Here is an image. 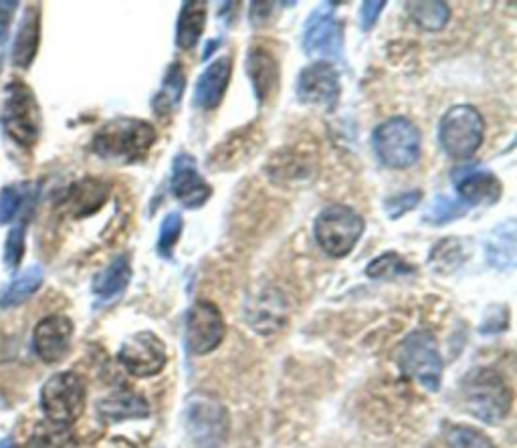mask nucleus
<instances>
[{
    "label": "nucleus",
    "instance_id": "1",
    "mask_svg": "<svg viewBox=\"0 0 517 448\" xmlns=\"http://www.w3.org/2000/svg\"><path fill=\"white\" fill-rule=\"evenodd\" d=\"M156 140L158 132L150 122L138 118H116L97 130L91 150L101 160L136 164L148 156Z\"/></svg>",
    "mask_w": 517,
    "mask_h": 448
},
{
    "label": "nucleus",
    "instance_id": "2",
    "mask_svg": "<svg viewBox=\"0 0 517 448\" xmlns=\"http://www.w3.org/2000/svg\"><path fill=\"white\" fill-rule=\"evenodd\" d=\"M467 410L485 424H499L507 418L513 392L505 378L493 368H477L463 382Z\"/></svg>",
    "mask_w": 517,
    "mask_h": 448
},
{
    "label": "nucleus",
    "instance_id": "3",
    "mask_svg": "<svg viewBox=\"0 0 517 448\" xmlns=\"http://www.w3.org/2000/svg\"><path fill=\"white\" fill-rule=\"evenodd\" d=\"M366 222L358 210L346 204H330L316 216L314 237L332 259L348 257L360 243Z\"/></svg>",
    "mask_w": 517,
    "mask_h": 448
},
{
    "label": "nucleus",
    "instance_id": "4",
    "mask_svg": "<svg viewBox=\"0 0 517 448\" xmlns=\"http://www.w3.org/2000/svg\"><path fill=\"white\" fill-rule=\"evenodd\" d=\"M372 148L382 166L406 170L421 160L423 136L408 118L394 116L372 132Z\"/></svg>",
    "mask_w": 517,
    "mask_h": 448
},
{
    "label": "nucleus",
    "instance_id": "5",
    "mask_svg": "<svg viewBox=\"0 0 517 448\" xmlns=\"http://www.w3.org/2000/svg\"><path fill=\"white\" fill-rule=\"evenodd\" d=\"M485 138V122L479 109L467 103L453 105L439 122V144L453 160H469Z\"/></svg>",
    "mask_w": 517,
    "mask_h": 448
},
{
    "label": "nucleus",
    "instance_id": "6",
    "mask_svg": "<svg viewBox=\"0 0 517 448\" xmlns=\"http://www.w3.org/2000/svg\"><path fill=\"white\" fill-rule=\"evenodd\" d=\"M3 128L21 148H35L41 138V107L33 89L25 81L7 85L3 105Z\"/></svg>",
    "mask_w": 517,
    "mask_h": 448
},
{
    "label": "nucleus",
    "instance_id": "7",
    "mask_svg": "<svg viewBox=\"0 0 517 448\" xmlns=\"http://www.w3.org/2000/svg\"><path fill=\"white\" fill-rule=\"evenodd\" d=\"M398 364L402 372L429 392H439L443 382V358L435 335L429 331H412L400 346Z\"/></svg>",
    "mask_w": 517,
    "mask_h": 448
},
{
    "label": "nucleus",
    "instance_id": "8",
    "mask_svg": "<svg viewBox=\"0 0 517 448\" xmlns=\"http://www.w3.org/2000/svg\"><path fill=\"white\" fill-rule=\"evenodd\" d=\"M184 426L196 448H219L229 434V412L217 398L198 392L186 404Z\"/></svg>",
    "mask_w": 517,
    "mask_h": 448
},
{
    "label": "nucleus",
    "instance_id": "9",
    "mask_svg": "<svg viewBox=\"0 0 517 448\" xmlns=\"http://www.w3.org/2000/svg\"><path fill=\"white\" fill-rule=\"evenodd\" d=\"M41 408L49 422L59 426L73 424L85 408V382L75 372L51 376L41 390Z\"/></svg>",
    "mask_w": 517,
    "mask_h": 448
},
{
    "label": "nucleus",
    "instance_id": "10",
    "mask_svg": "<svg viewBox=\"0 0 517 448\" xmlns=\"http://www.w3.org/2000/svg\"><path fill=\"white\" fill-rule=\"evenodd\" d=\"M225 333V317L213 301L198 299L192 303L184 325L186 348L192 356H206L215 352L223 344Z\"/></svg>",
    "mask_w": 517,
    "mask_h": 448
},
{
    "label": "nucleus",
    "instance_id": "11",
    "mask_svg": "<svg viewBox=\"0 0 517 448\" xmlns=\"http://www.w3.org/2000/svg\"><path fill=\"white\" fill-rule=\"evenodd\" d=\"M332 7L334 3L314 11L303 29V53L324 63L338 61L344 51L342 23L336 19L334 11H330Z\"/></svg>",
    "mask_w": 517,
    "mask_h": 448
},
{
    "label": "nucleus",
    "instance_id": "12",
    "mask_svg": "<svg viewBox=\"0 0 517 448\" xmlns=\"http://www.w3.org/2000/svg\"><path fill=\"white\" fill-rule=\"evenodd\" d=\"M295 93L303 105L324 107L332 111L336 109L342 95L340 71L332 63L314 61L299 71Z\"/></svg>",
    "mask_w": 517,
    "mask_h": 448
},
{
    "label": "nucleus",
    "instance_id": "13",
    "mask_svg": "<svg viewBox=\"0 0 517 448\" xmlns=\"http://www.w3.org/2000/svg\"><path fill=\"white\" fill-rule=\"evenodd\" d=\"M118 358L132 376L152 378L166 366V346L154 331H138L124 342Z\"/></svg>",
    "mask_w": 517,
    "mask_h": 448
},
{
    "label": "nucleus",
    "instance_id": "14",
    "mask_svg": "<svg viewBox=\"0 0 517 448\" xmlns=\"http://www.w3.org/2000/svg\"><path fill=\"white\" fill-rule=\"evenodd\" d=\"M170 190H172V196L184 208H190V210L202 208L213 196L211 184L200 176L196 160L186 152H180L172 162Z\"/></svg>",
    "mask_w": 517,
    "mask_h": 448
},
{
    "label": "nucleus",
    "instance_id": "15",
    "mask_svg": "<svg viewBox=\"0 0 517 448\" xmlns=\"http://www.w3.org/2000/svg\"><path fill=\"white\" fill-rule=\"evenodd\" d=\"M75 325L65 315H49L37 323L33 333V346L45 364H59L71 352Z\"/></svg>",
    "mask_w": 517,
    "mask_h": 448
},
{
    "label": "nucleus",
    "instance_id": "16",
    "mask_svg": "<svg viewBox=\"0 0 517 448\" xmlns=\"http://www.w3.org/2000/svg\"><path fill=\"white\" fill-rule=\"evenodd\" d=\"M455 186H457V194L459 200L463 204L471 206H479V204H495L501 194H503V184L501 180L489 172V170H481V168H457L451 174Z\"/></svg>",
    "mask_w": 517,
    "mask_h": 448
},
{
    "label": "nucleus",
    "instance_id": "17",
    "mask_svg": "<svg viewBox=\"0 0 517 448\" xmlns=\"http://www.w3.org/2000/svg\"><path fill=\"white\" fill-rule=\"evenodd\" d=\"M233 75V59L231 57H219L215 59L209 67H206L196 85H194V95L192 103L200 111H215L229 89Z\"/></svg>",
    "mask_w": 517,
    "mask_h": 448
},
{
    "label": "nucleus",
    "instance_id": "18",
    "mask_svg": "<svg viewBox=\"0 0 517 448\" xmlns=\"http://www.w3.org/2000/svg\"><path fill=\"white\" fill-rule=\"evenodd\" d=\"M279 61L265 45H253L247 53V75L259 103L269 101L279 89Z\"/></svg>",
    "mask_w": 517,
    "mask_h": 448
},
{
    "label": "nucleus",
    "instance_id": "19",
    "mask_svg": "<svg viewBox=\"0 0 517 448\" xmlns=\"http://www.w3.org/2000/svg\"><path fill=\"white\" fill-rule=\"evenodd\" d=\"M289 315L287 303L277 291H263L255 301H249L247 307V321L251 327L263 335L275 333L279 327L285 325Z\"/></svg>",
    "mask_w": 517,
    "mask_h": 448
},
{
    "label": "nucleus",
    "instance_id": "20",
    "mask_svg": "<svg viewBox=\"0 0 517 448\" xmlns=\"http://www.w3.org/2000/svg\"><path fill=\"white\" fill-rule=\"evenodd\" d=\"M132 281V263L128 255H118L106 269L93 277L91 291L101 303H112L118 299Z\"/></svg>",
    "mask_w": 517,
    "mask_h": 448
},
{
    "label": "nucleus",
    "instance_id": "21",
    "mask_svg": "<svg viewBox=\"0 0 517 448\" xmlns=\"http://www.w3.org/2000/svg\"><path fill=\"white\" fill-rule=\"evenodd\" d=\"M106 200H108V186L101 180L85 178L69 188L63 204L73 218H85L97 212Z\"/></svg>",
    "mask_w": 517,
    "mask_h": 448
},
{
    "label": "nucleus",
    "instance_id": "22",
    "mask_svg": "<svg viewBox=\"0 0 517 448\" xmlns=\"http://www.w3.org/2000/svg\"><path fill=\"white\" fill-rule=\"evenodd\" d=\"M39 45H41V11L39 7H29L15 39L13 63L19 69H29L39 53Z\"/></svg>",
    "mask_w": 517,
    "mask_h": 448
},
{
    "label": "nucleus",
    "instance_id": "23",
    "mask_svg": "<svg viewBox=\"0 0 517 448\" xmlns=\"http://www.w3.org/2000/svg\"><path fill=\"white\" fill-rule=\"evenodd\" d=\"M206 3H200V0H188V3L182 5L180 9V17L176 23V47L182 51H190L198 45L204 27H206V19H209V11H206Z\"/></svg>",
    "mask_w": 517,
    "mask_h": 448
},
{
    "label": "nucleus",
    "instance_id": "24",
    "mask_svg": "<svg viewBox=\"0 0 517 448\" xmlns=\"http://www.w3.org/2000/svg\"><path fill=\"white\" fill-rule=\"evenodd\" d=\"M97 410L101 418L108 422H122V420H134V418H148L150 406L148 402L130 390H120L108 398H103L97 404Z\"/></svg>",
    "mask_w": 517,
    "mask_h": 448
},
{
    "label": "nucleus",
    "instance_id": "25",
    "mask_svg": "<svg viewBox=\"0 0 517 448\" xmlns=\"http://www.w3.org/2000/svg\"><path fill=\"white\" fill-rule=\"evenodd\" d=\"M515 222L509 218L489 233L485 241L487 263L495 269H513L515 267Z\"/></svg>",
    "mask_w": 517,
    "mask_h": 448
},
{
    "label": "nucleus",
    "instance_id": "26",
    "mask_svg": "<svg viewBox=\"0 0 517 448\" xmlns=\"http://www.w3.org/2000/svg\"><path fill=\"white\" fill-rule=\"evenodd\" d=\"M184 87H186L184 67L180 63H172L166 71V77L162 81L158 95L152 101V107L160 118L166 114H174L182 95H184Z\"/></svg>",
    "mask_w": 517,
    "mask_h": 448
},
{
    "label": "nucleus",
    "instance_id": "27",
    "mask_svg": "<svg viewBox=\"0 0 517 448\" xmlns=\"http://www.w3.org/2000/svg\"><path fill=\"white\" fill-rule=\"evenodd\" d=\"M257 140V134H251V130L241 132V136H231L229 140L225 138V142L221 146H217V150L209 156V168L213 166L215 170H231L235 166H239L243 162V154H251L253 150V142Z\"/></svg>",
    "mask_w": 517,
    "mask_h": 448
},
{
    "label": "nucleus",
    "instance_id": "28",
    "mask_svg": "<svg viewBox=\"0 0 517 448\" xmlns=\"http://www.w3.org/2000/svg\"><path fill=\"white\" fill-rule=\"evenodd\" d=\"M406 13L419 29L437 33L443 31L451 19V9L441 0H431V3H406Z\"/></svg>",
    "mask_w": 517,
    "mask_h": 448
},
{
    "label": "nucleus",
    "instance_id": "29",
    "mask_svg": "<svg viewBox=\"0 0 517 448\" xmlns=\"http://www.w3.org/2000/svg\"><path fill=\"white\" fill-rule=\"evenodd\" d=\"M43 267L33 265L29 269H25L7 289L5 293L0 295V307H17L21 303H25L31 295H35L43 283Z\"/></svg>",
    "mask_w": 517,
    "mask_h": 448
},
{
    "label": "nucleus",
    "instance_id": "30",
    "mask_svg": "<svg viewBox=\"0 0 517 448\" xmlns=\"http://www.w3.org/2000/svg\"><path fill=\"white\" fill-rule=\"evenodd\" d=\"M467 212H469V206L463 204L459 198L439 194L433 198V202L425 210L423 220L427 224H431V227H443V224H449V222L465 216Z\"/></svg>",
    "mask_w": 517,
    "mask_h": 448
},
{
    "label": "nucleus",
    "instance_id": "31",
    "mask_svg": "<svg viewBox=\"0 0 517 448\" xmlns=\"http://www.w3.org/2000/svg\"><path fill=\"white\" fill-rule=\"evenodd\" d=\"M415 273V267H412L410 263H406L398 253L394 251H388V253H382L380 257H376L368 269H366V275L370 279H376V281H386V279H396V277H406V275H412Z\"/></svg>",
    "mask_w": 517,
    "mask_h": 448
},
{
    "label": "nucleus",
    "instance_id": "32",
    "mask_svg": "<svg viewBox=\"0 0 517 448\" xmlns=\"http://www.w3.org/2000/svg\"><path fill=\"white\" fill-rule=\"evenodd\" d=\"M21 448H75V440L67 426L59 424H43L35 430L31 440Z\"/></svg>",
    "mask_w": 517,
    "mask_h": 448
},
{
    "label": "nucleus",
    "instance_id": "33",
    "mask_svg": "<svg viewBox=\"0 0 517 448\" xmlns=\"http://www.w3.org/2000/svg\"><path fill=\"white\" fill-rule=\"evenodd\" d=\"M465 259H467V253L463 249V243L459 239H447L433 247L429 263L435 269H453L455 271L457 267L463 265Z\"/></svg>",
    "mask_w": 517,
    "mask_h": 448
},
{
    "label": "nucleus",
    "instance_id": "34",
    "mask_svg": "<svg viewBox=\"0 0 517 448\" xmlns=\"http://www.w3.org/2000/svg\"><path fill=\"white\" fill-rule=\"evenodd\" d=\"M182 229H184V218L180 212H168L160 224V237H158V255L164 257V259H170L178 241H180V235H182Z\"/></svg>",
    "mask_w": 517,
    "mask_h": 448
},
{
    "label": "nucleus",
    "instance_id": "35",
    "mask_svg": "<svg viewBox=\"0 0 517 448\" xmlns=\"http://www.w3.org/2000/svg\"><path fill=\"white\" fill-rule=\"evenodd\" d=\"M449 448H495L491 438L473 426H451L445 434Z\"/></svg>",
    "mask_w": 517,
    "mask_h": 448
},
{
    "label": "nucleus",
    "instance_id": "36",
    "mask_svg": "<svg viewBox=\"0 0 517 448\" xmlns=\"http://www.w3.org/2000/svg\"><path fill=\"white\" fill-rule=\"evenodd\" d=\"M423 200V192L421 190H408V192H400L396 196H390L384 202V210L388 214L390 220H398L404 214L415 210Z\"/></svg>",
    "mask_w": 517,
    "mask_h": 448
},
{
    "label": "nucleus",
    "instance_id": "37",
    "mask_svg": "<svg viewBox=\"0 0 517 448\" xmlns=\"http://www.w3.org/2000/svg\"><path fill=\"white\" fill-rule=\"evenodd\" d=\"M27 198L29 190L25 186H7L0 194V222H11Z\"/></svg>",
    "mask_w": 517,
    "mask_h": 448
},
{
    "label": "nucleus",
    "instance_id": "38",
    "mask_svg": "<svg viewBox=\"0 0 517 448\" xmlns=\"http://www.w3.org/2000/svg\"><path fill=\"white\" fill-rule=\"evenodd\" d=\"M25 231H27V222L17 224V227L9 233L7 243H5V265L9 269H17L23 261L25 255Z\"/></svg>",
    "mask_w": 517,
    "mask_h": 448
},
{
    "label": "nucleus",
    "instance_id": "39",
    "mask_svg": "<svg viewBox=\"0 0 517 448\" xmlns=\"http://www.w3.org/2000/svg\"><path fill=\"white\" fill-rule=\"evenodd\" d=\"M509 325V309L505 305H491L481 323V331L487 335L499 333Z\"/></svg>",
    "mask_w": 517,
    "mask_h": 448
},
{
    "label": "nucleus",
    "instance_id": "40",
    "mask_svg": "<svg viewBox=\"0 0 517 448\" xmlns=\"http://www.w3.org/2000/svg\"><path fill=\"white\" fill-rule=\"evenodd\" d=\"M384 7H386V3H364L360 7V25H362L364 31L374 29V25L380 19Z\"/></svg>",
    "mask_w": 517,
    "mask_h": 448
},
{
    "label": "nucleus",
    "instance_id": "41",
    "mask_svg": "<svg viewBox=\"0 0 517 448\" xmlns=\"http://www.w3.org/2000/svg\"><path fill=\"white\" fill-rule=\"evenodd\" d=\"M19 9V3L11 0V3H0V43H3L9 35V27L15 19V13Z\"/></svg>",
    "mask_w": 517,
    "mask_h": 448
},
{
    "label": "nucleus",
    "instance_id": "42",
    "mask_svg": "<svg viewBox=\"0 0 517 448\" xmlns=\"http://www.w3.org/2000/svg\"><path fill=\"white\" fill-rule=\"evenodd\" d=\"M251 23L257 27L263 23V19L271 17V9H275L273 3H253L251 5Z\"/></svg>",
    "mask_w": 517,
    "mask_h": 448
},
{
    "label": "nucleus",
    "instance_id": "43",
    "mask_svg": "<svg viewBox=\"0 0 517 448\" xmlns=\"http://www.w3.org/2000/svg\"><path fill=\"white\" fill-rule=\"evenodd\" d=\"M0 448H11V440L7 438V440H3V442H0Z\"/></svg>",
    "mask_w": 517,
    "mask_h": 448
}]
</instances>
